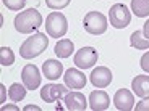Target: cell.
I'll return each instance as SVG.
<instances>
[{
    "label": "cell",
    "instance_id": "cell-1",
    "mask_svg": "<svg viewBox=\"0 0 149 111\" xmlns=\"http://www.w3.org/2000/svg\"><path fill=\"white\" fill-rule=\"evenodd\" d=\"M15 29L21 34H29L42 26V16L36 8H28L15 16Z\"/></svg>",
    "mask_w": 149,
    "mask_h": 111
},
{
    "label": "cell",
    "instance_id": "cell-2",
    "mask_svg": "<svg viewBox=\"0 0 149 111\" xmlns=\"http://www.w3.org/2000/svg\"><path fill=\"white\" fill-rule=\"evenodd\" d=\"M47 45H49V39L45 36V32H36L31 37H28L26 40L21 44V47H19V55L26 60L36 58L42 52H45Z\"/></svg>",
    "mask_w": 149,
    "mask_h": 111
},
{
    "label": "cell",
    "instance_id": "cell-3",
    "mask_svg": "<svg viewBox=\"0 0 149 111\" xmlns=\"http://www.w3.org/2000/svg\"><path fill=\"white\" fill-rule=\"evenodd\" d=\"M45 31L54 39L63 37L68 31V21L63 13H50L45 18Z\"/></svg>",
    "mask_w": 149,
    "mask_h": 111
},
{
    "label": "cell",
    "instance_id": "cell-4",
    "mask_svg": "<svg viewBox=\"0 0 149 111\" xmlns=\"http://www.w3.org/2000/svg\"><path fill=\"white\" fill-rule=\"evenodd\" d=\"M83 26L86 32L93 34V36H101L107 31V18L99 11H89L86 13L83 19Z\"/></svg>",
    "mask_w": 149,
    "mask_h": 111
},
{
    "label": "cell",
    "instance_id": "cell-5",
    "mask_svg": "<svg viewBox=\"0 0 149 111\" xmlns=\"http://www.w3.org/2000/svg\"><path fill=\"white\" fill-rule=\"evenodd\" d=\"M109 19H110V26H113L115 29H125L131 21V13L127 5L115 3L110 7Z\"/></svg>",
    "mask_w": 149,
    "mask_h": 111
},
{
    "label": "cell",
    "instance_id": "cell-6",
    "mask_svg": "<svg viewBox=\"0 0 149 111\" xmlns=\"http://www.w3.org/2000/svg\"><path fill=\"white\" fill-rule=\"evenodd\" d=\"M97 58H99V53H97L96 48L83 47L74 53L73 61L76 64V68H79V69H89V68H93L97 63Z\"/></svg>",
    "mask_w": 149,
    "mask_h": 111
},
{
    "label": "cell",
    "instance_id": "cell-7",
    "mask_svg": "<svg viewBox=\"0 0 149 111\" xmlns=\"http://www.w3.org/2000/svg\"><path fill=\"white\" fill-rule=\"evenodd\" d=\"M67 85L60 84H45L41 90V98L45 103H55L60 98H63L67 95Z\"/></svg>",
    "mask_w": 149,
    "mask_h": 111
},
{
    "label": "cell",
    "instance_id": "cell-8",
    "mask_svg": "<svg viewBox=\"0 0 149 111\" xmlns=\"http://www.w3.org/2000/svg\"><path fill=\"white\" fill-rule=\"evenodd\" d=\"M63 81H65V85H67L68 89L79 90V89H84L88 79H86L84 73H81L79 69H76V68H70V69L65 71Z\"/></svg>",
    "mask_w": 149,
    "mask_h": 111
},
{
    "label": "cell",
    "instance_id": "cell-9",
    "mask_svg": "<svg viewBox=\"0 0 149 111\" xmlns=\"http://www.w3.org/2000/svg\"><path fill=\"white\" fill-rule=\"evenodd\" d=\"M41 73L34 64H26L21 71V81L28 90H36L41 85Z\"/></svg>",
    "mask_w": 149,
    "mask_h": 111
},
{
    "label": "cell",
    "instance_id": "cell-10",
    "mask_svg": "<svg viewBox=\"0 0 149 111\" xmlns=\"http://www.w3.org/2000/svg\"><path fill=\"white\" fill-rule=\"evenodd\" d=\"M112 79H113L112 77V71L105 66H97L96 69H93V73L89 76L91 84L97 89H105L107 85H110Z\"/></svg>",
    "mask_w": 149,
    "mask_h": 111
},
{
    "label": "cell",
    "instance_id": "cell-11",
    "mask_svg": "<svg viewBox=\"0 0 149 111\" xmlns=\"http://www.w3.org/2000/svg\"><path fill=\"white\" fill-rule=\"evenodd\" d=\"M113 103L120 111H131L134 108V95L127 89H118L113 95Z\"/></svg>",
    "mask_w": 149,
    "mask_h": 111
},
{
    "label": "cell",
    "instance_id": "cell-12",
    "mask_svg": "<svg viewBox=\"0 0 149 111\" xmlns=\"http://www.w3.org/2000/svg\"><path fill=\"white\" fill-rule=\"evenodd\" d=\"M63 103L65 108L70 111H84L89 101L86 100V97L81 92H70L63 97Z\"/></svg>",
    "mask_w": 149,
    "mask_h": 111
},
{
    "label": "cell",
    "instance_id": "cell-13",
    "mask_svg": "<svg viewBox=\"0 0 149 111\" xmlns=\"http://www.w3.org/2000/svg\"><path fill=\"white\" fill-rule=\"evenodd\" d=\"M42 74L49 81H57L63 74V64L60 63L58 60H54V58L45 60L42 63Z\"/></svg>",
    "mask_w": 149,
    "mask_h": 111
},
{
    "label": "cell",
    "instance_id": "cell-14",
    "mask_svg": "<svg viewBox=\"0 0 149 111\" xmlns=\"http://www.w3.org/2000/svg\"><path fill=\"white\" fill-rule=\"evenodd\" d=\"M88 101H89V106L93 111H105L110 105V98L104 90H93L89 93Z\"/></svg>",
    "mask_w": 149,
    "mask_h": 111
},
{
    "label": "cell",
    "instance_id": "cell-15",
    "mask_svg": "<svg viewBox=\"0 0 149 111\" xmlns=\"http://www.w3.org/2000/svg\"><path fill=\"white\" fill-rule=\"evenodd\" d=\"M131 90L136 97H149V76H136V77L131 81Z\"/></svg>",
    "mask_w": 149,
    "mask_h": 111
},
{
    "label": "cell",
    "instance_id": "cell-16",
    "mask_svg": "<svg viewBox=\"0 0 149 111\" xmlns=\"http://www.w3.org/2000/svg\"><path fill=\"white\" fill-rule=\"evenodd\" d=\"M54 50H55V55L58 56V58H68V56H71V53L74 52V45L70 39H62V40L57 42Z\"/></svg>",
    "mask_w": 149,
    "mask_h": 111
},
{
    "label": "cell",
    "instance_id": "cell-17",
    "mask_svg": "<svg viewBox=\"0 0 149 111\" xmlns=\"http://www.w3.org/2000/svg\"><path fill=\"white\" fill-rule=\"evenodd\" d=\"M130 45L136 50H148L149 48V39L143 34V31H134L130 36Z\"/></svg>",
    "mask_w": 149,
    "mask_h": 111
},
{
    "label": "cell",
    "instance_id": "cell-18",
    "mask_svg": "<svg viewBox=\"0 0 149 111\" xmlns=\"http://www.w3.org/2000/svg\"><path fill=\"white\" fill-rule=\"evenodd\" d=\"M26 85L24 84H19V82H15V84L10 85V89H8V97H10L13 101H21L24 97H26Z\"/></svg>",
    "mask_w": 149,
    "mask_h": 111
},
{
    "label": "cell",
    "instance_id": "cell-19",
    "mask_svg": "<svg viewBox=\"0 0 149 111\" xmlns=\"http://www.w3.org/2000/svg\"><path fill=\"white\" fill-rule=\"evenodd\" d=\"M131 10L138 18L149 16V0H131Z\"/></svg>",
    "mask_w": 149,
    "mask_h": 111
},
{
    "label": "cell",
    "instance_id": "cell-20",
    "mask_svg": "<svg viewBox=\"0 0 149 111\" xmlns=\"http://www.w3.org/2000/svg\"><path fill=\"white\" fill-rule=\"evenodd\" d=\"M15 63V53L11 52V48L2 47L0 48V64L2 66H11Z\"/></svg>",
    "mask_w": 149,
    "mask_h": 111
},
{
    "label": "cell",
    "instance_id": "cell-21",
    "mask_svg": "<svg viewBox=\"0 0 149 111\" xmlns=\"http://www.w3.org/2000/svg\"><path fill=\"white\" fill-rule=\"evenodd\" d=\"M3 5L11 11H19L21 8H24L26 5V0H2Z\"/></svg>",
    "mask_w": 149,
    "mask_h": 111
},
{
    "label": "cell",
    "instance_id": "cell-22",
    "mask_svg": "<svg viewBox=\"0 0 149 111\" xmlns=\"http://www.w3.org/2000/svg\"><path fill=\"white\" fill-rule=\"evenodd\" d=\"M71 0H45V5L52 10H62V8L68 7Z\"/></svg>",
    "mask_w": 149,
    "mask_h": 111
},
{
    "label": "cell",
    "instance_id": "cell-23",
    "mask_svg": "<svg viewBox=\"0 0 149 111\" xmlns=\"http://www.w3.org/2000/svg\"><path fill=\"white\" fill-rule=\"evenodd\" d=\"M136 111H149V97H144L141 101L136 103Z\"/></svg>",
    "mask_w": 149,
    "mask_h": 111
},
{
    "label": "cell",
    "instance_id": "cell-24",
    "mask_svg": "<svg viewBox=\"0 0 149 111\" xmlns=\"http://www.w3.org/2000/svg\"><path fill=\"white\" fill-rule=\"evenodd\" d=\"M139 64H141L143 71L149 73V52H146L144 55L141 56V60H139Z\"/></svg>",
    "mask_w": 149,
    "mask_h": 111
},
{
    "label": "cell",
    "instance_id": "cell-25",
    "mask_svg": "<svg viewBox=\"0 0 149 111\" xmlns=\"http://www.w3.org/2000/svg\"><path fill=\"white\" fill-rule=\"evenodd\" d=\"M143 34H144V36L149 39V19L144 23V27H143Z\"/></svg>",
    "mask_w": 149,
    "mask_h": 111
},
{
    "label": "cell",
    "instance_id": "cell-26",
    "mask_svg": "<svg viewBox=\"0 0 149 111\" xmlns=\"http://www.w3.org/2000/svg\"><path fill=\"white\" fill-rule=\"evenodd\" d=\"M31 110H34V111H41V108L36 106V105H28V106H24V111H31Z\"/></svg>",
    "mask_w": 149,
    "mask_h": 111
},
{
    "label": "cell",
    "instance_id": "cell-27",
    "mask_svg": "<svg viewBox=\"0 0 149 111\" xmlns=\"http://www.w3.org/2000/svg\"><path fill=\"white\" fill-rule=\"evenodd\" d=\"M3 110H18V106H16V105H3Z\"/></svg>",
    "mask_w": 149,
    "mask_h": 111
},
{
    "label": "cell",
    "instance_id": "cell-28",
    "mask_svg": "<svg viewBox=\"0 0 149 111\" xmlns=\"http://www.w3.org/2000/svg\"><path fill=\"white\" fill-rule=\"evenodd\" d=\"M0 90H2V103H3L5 101V85L3 84L0 85Z\"/></svg>",
    "mask_w": 149,
    "mask_h": 111
}]
</instances>
